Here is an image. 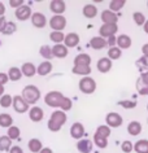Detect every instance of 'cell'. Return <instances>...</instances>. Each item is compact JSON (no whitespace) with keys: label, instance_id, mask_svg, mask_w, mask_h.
<instances>
[{"label":"cell","instance_id":"6da1fadb","mask_svg":"<svg viewBox=\"0 0 148 153\" xmlns=\"http://www.w3.org/2000/svg\"><path fill=\"white\" fill-rule=\"evenodd\" d=\"M66 120H68V117H66L65 112H62V110H55V112L51 114V117H49L47 127H48L49 131L57 132L61 130L62 126L65 125Z\"/></svg>","mask_w":148,"mask_h":153},{"label":"cell","instance_id":"7a4b0ae2","mask_svg":"<svg viewBox=\"0 0 148 153\" xmlns=\"http://www.w3.org/2000/svg\"><path fill=\"white\" fill-rule=\"evenodd\" d=\"M21 96L24 97V100L28 102L29 105L36 104L38 100L40 99V91H39V88H38L36 86L29 85V86H25V87H24Z\"/></svg>","mask_w":148,"mask_h":153},{"label":"cell","instance_id":"3957f363","mask_svg":"<svg viewBox=\"0 0 148 153\" xmlns=\"http://www.w3.org/2000/svg\"><path fill=\"white\" fill-rule=\"evenodd\" d=\"M64 97L65 96L60 91H49L44 96V102L48 106H51V108H60Z\"/></svg>","mask_w":148,"mask_h":153},{"label":"cell","instance_id":"277c9868","mask_svg":"<svg viewBox=\"0 0 148 153\" xmlns=\"http://www.w3.org/2000/svg\"><path fill=\"white\" fill-rule=\"evenodd\" d=\"M78 87L81 90V92L86 95H91L96 91V82L91 76H83V78H81V81H79Z\"/></svg>","mask_w":148,"mask_h":153},{"label":"cell","instance_id":"5b68a950","mask_svg":"<svg viewBox=\"0 0 148 153\" xmlns=\"http://www.w3.org/2000/svg\"><path fill=\"white\" fill-rule=\"evenodd\" d=\"M118 31V26L117 24H103L99 29V33H100V36L101 38H111V36H115L116 33Z\"/></svg>","mask_w":148,"mask_h":153},{"label":"cell","instance_id":"8992f818","mask_svg":"<svg viewBox=\"0 0 148 153\" xmlns=\"http://www.w3.org/2000/svg\"><path fill=\"white\" fill-rule=\"evenodd\" d=\"M105 122H107V125L111 128H117V127H120V126L122 125L123 118L121 117V114L116 113V112H112V113L107 114V117H105Z\"/></svg>","mask_w":148,"mask_h":153},{"label":"cell","instance_id":"52a82bcc","mask_svg":"<svg viewBox=\"0 0 148 153\" xmlns=\"http://www.w3.org/2000/svg\"><path fill=\"white\" fill-rule=\"evenodd\" d=\"M49 26L54 31H62L66 27V18L64 16H54L49 20Z\"/></svg>","mask_w":148,"mask_h":153},{"label":"cell","instance_id":"ba28073f","mask_svg":"<svg viewBox=\"0 0 148 153\" xmlns=\"http://www.w3.org/2000/svg\"><path fill=\"white\" fill-rule=\"evenodd\" d=\"M13 109H14V112H17V113H26L29 110V104L24 100V97L22 96H13Z\"/></svg>","mask_w":148,"mask_h":153},{"label":"cell","instance_id":"9c48e42d","mask_svg":"<svg viewBox=\"0 0 148 153\" xmlns=\"http://www.w3.org/2000/svg\"><path fill=\"white\" fill-rule=\"evenodd\" d=\"M49 9L52 13H55V16H62L66 9V4L64 0H52L49 3Z\"/></svg>","mask_w":148,"mask_h":153},{"label":"cell","instance_id":"30bf717a","mask_svg":"<svg viewBox=\"0 0 148 153\" xmlns=\"http://www.w3.org/2000/svg\"><path fill=\"white\" fill-rule=\"evenodd\" d=\"M14 16L18 21H26L29 18H31L33 13H31V8L29 5H22L21 8H18L14 10Z\"/></svg>","mask_w":148,"mask_h":153},{"label":"cell","instance_id":"8fae6325","mask_svg":"<svg viewBox=\"0 0 148 153\" xmlns=\"http://www.w3.org/2000/svg\"><path fill=\"white\" fill-rule=\"evenodd\" d=\"M70 135L73 139H77L78 141L82 140L83 135H85V127L81 122H75V123L71 125L70 127Z\"/></svg>","mask_w":148,"mask_h":153},{"label":"cell","instance_id":"7c38bea8","mask_svg":"<svg viewBox=\"0 0 148 153\" xmlns=\"http://www.w3.org/2000/svg\"><path fill=\"white\" fill-rule=\"evenodd\" d=\"M31 24H33V26H35L38 29H43V27H45V25H47V18H45L43 13L35 12V13H33V16H31Z\"/></svg>","mask_w":148,"mask_h":153},{"label":"cell","instance_id":"4fadbf2b","mask_svg":"<svg viewBox=\"0 0 148 153\" xmlns=\"http://www.w3.org/2000/svg\"><path fill=\"white\" fill-rule=\"evenodd\" d=\"M29 118L33 122H40L44 118V110L40 108V106L34 105L33 108H30L29 110Z\"/></svg>","mask_w":148,"mask_h":153},{"label":"cell","instance_id":"5bb4252c","mask_svg":"<svg viewBox=\"0 0 148 153\" xmlns=\"http://www.w3.org/2000/svg\"><path fill=\"white\" fill-rule=\"evenodd\" d=\"M112 60L109 59V57H101V59H99L97 61V64H96V68H97V70L100 71V73H108L109 70L112 69Z\"/></svg>","mask_w":148,"mask_h":153},{"label":"cell","instance_id":"9a60e30c","mask_svg":"<svg viewBox=\"0 0 148 153\" xmlns=\"http://www.w3.org/2000/svg\"><path fill=\"white\" fill-rule=\"evenodd\" d=\"M71 73L75 75H82L83 78V76H90L92 70H91V65H74Z\"/></svg>","mask_w":148,"mask_h":153},{"label":"cell","instance_id":"2e32d148","mask_svg":"<svg viewBox=\"0 0 148 153\" xmlns=\"http://www.w3.org/2000/svg\"><path fill=\"white\" fill-rule=\"evenodd\" d=\"M107 45H108V40L104 39V38H101L100 35L91 38V40H90V47L92 49H96V51L105 48Z\"/></svg>","mask_w":148,"mask_h":153},{"label":"cell","instance_id":"e0dca14e","mask_svg":"<svg viewBox=\"0 0 148 153\" xmlns=\"http://www.w3.org/2000/svg\"><path fill=\"white\" fill-rule=\"evenodd\" d=\"M101 21H103V24H117L118 16H117V13L112 12V10L105 9L101 12Z\"/></svg>","mask_w":148,"mask_h":153},{"label":"cell","instance_id":"ac0fdd59","mask_svg":"<svg viewBox=\"0 0 148 153\" xmlns=\"http://www.w3.org/2000/svg\"><path fill=\"white\" fill-rule=\"evenodd\" d=\"M68 48L65 44H55L54 47H52V52H54V56L57 57V59H65V57L68 56V53H69V51H68Z\"/></svg>","mask_w":148,"mask_h":153},{"label":"cell","instance_id":"d6986e66","mask_svg":"<svg viewBox=\"0 0 148 153\" xmlns=\"http://www.w3.org/2000/svg\"><path fill=\"white\" fill-rule=\"evenodd\" d=\"M132 44V40L131 38L126 35V34H121V35L117 36V47L121 48V49H127L130 48Z\"/></svg>","mask_w":148,"mask_h":153},{"label":"cell","instance_id":"ffe728a7","mask_svg":"<svg viewBox=\"0 0 148 153\" xmlns=\"http://www.w3.org/2000/svg\"><path fill=\"white\" fill-rule=\"evenodd\" d=\"M78 43H79V35H78L77 33H69V34H66L65 40H64V44H65L68 48L77 47Z\"/></svg>","mask_w":148,"mask_h":153},{"label":"cell","instance_id":"44dd1931","mask_svg":"<svg viewBox=\"0 0 148 153\" xmlns=\"http://www.w3.org/2000/svg\"><path fill=\"white\" fill-rule=\"evenodd\" d=\"M92 147H94V143L89 139H82L77 143V149L81 153H91Z\"/></svg>","mask_w":148,"mask_h":153},{"label":"cell","instance_id":"7402d4cb","mask_svg":"<svg viewBox=\"0 0 148 153\" xmlns=\"http://www.w3.org/2000/svg\"><path fill=\"white\" fill-rule=\"evenodd\" d=\"M52 62L51 61H43L39 64V66L36 68V74H39L40 76H45L52 71Z\"/></svg>","mask_w":148,"mask_h":153},{"label":"cell","instance_id":"603a6c76","mask_svg":"<svg viewBox=\"0 0 148 153\" xmlns=\"http://www.w3.org/2000/svg\"><path fill=\"white\" fill-rule=\"evenodd\" d=\"M21 71H22V74H24L25 76H28V78H33V76L36 74V68H35V65H34L33 62H25L21 66Z\"/></svg>","mask_w":148,"mask_h":153},{"label":"cell","instance_id":"cb8c5ba5","mask_svg":"<svg viewBox=\"0 0 148 153\" xmlns=\"http://www.w3.org/2000/svg\"><path fill=\"white\" fill-rule=\"evenodd\" d=\"M28 147H29V151L31 152V153H39L42 149H43V144H42V141L39 139H36V137H33V139L29 140Z\"/></svg>","mask_w":148,"mask_h":153},{"label":"cell","instance_id":"d4e9b609","mask_svg":"<svg viewBox=\"0 0 148 153\" xmlns=\"http://www.w3.org/2000/svg\"><path fill=\"white\" fill-rule=\"evenodd\" d=\"M127 132L130 134L131 136H138L140 132H142V125L138 121H131L130 123L127 125Z\"/></svg>","mask_w":148,"mask_h":153},{"label":"cell","instance_id":"484cf974","mask_svg":"<svg viewBox=\"0 0 148 153\" xmlns=\"http://www.w3.org/2000/svg\"><path fill=\"white\" fill-rule=\"evenodd\" d=\"M82 13L86 18H90L91 20V18H95L97 16V8L94 4H86L82 9Z\"/></svg>","mask_w":148,"mask_h":153},{"label":"cell","instance_id":"4316f807","mask_svg":"<svg viewBox=\"0 0 148 153\" xmlns=\"http://www.w3.org/2000/svg\"><path fill=\"white\" fill-rule=\"evenodd\" d=\"M13 126V118L8 113H1L0 114V127L9 128Z\"/></svg>","mask_w":148,"mask_h":153},{"label":"cell","instance_id":"83f0119b","mask_svg":"<svg viewBox=\"0 0 148 153\" xmlns=\"http://www.w3.org/2000/svg\"><path fill=\"white\" fill-rule=\"evenodd\" d=\"M22 71H21V69L20 68H16V66H12L8 70V76H9V81H12V82H17V81H20V79L22 78Z\"/></svg>","mask_w":148,"mask_h":153},{"label":"cell","instance_id":"f1b7e54d","mask_svg":"<svg viewBox=\"0 0 148 153\" xmlns=\"http://www.w3.org/2000/svg\"><path fill=\"white\" fill-rule=\"evenodd\" d=\"M134 151L136 153H148V140L140 139L134 144Z\"/></svg>","mask_w":148,"mask_h":153},{"label":"cell","instance_id":"f546056e","mask_svg":"<svg viewBox=\"0 0 148 153\" xmlns=\"http://www.w3.org/2000/svg\"><path fill=\"white\" fill-rule=\"evenodd\" d=\"M39 53H40V56L43 57V59H45V61H51L55 57L54 52H52V48L49 47V45H47V44L42 45L40 49H39Z\"/></svg>","mask_w":148,"mask_h":153},{"label":"cell","instance_id":"4dcf8cb0","mask_svg":"<svg viewBox=\"0 0 148 153\" xmlns=\"http://www.w3.org/2000/svg\"><path fill=\"white\" fill-rule=\"evenodd\" d=\"M12 149V140L8 137V135L0 136V151L1 152H8Z\"/></svg>","mask_w":148,"mask_h":153},{"label":"cell","instance_id":"1f68e13d","mask_svg":"<svg viewBox=\"0 0 148 153\" xmlns=\"http://www.w3.org/2000/svg\"><path fill=\"white\" fill-rule=\"evenodd\" d=\"M91 64V56L87 53H79L74 59V65H90Z\"/></svg>","mask_w":148,"mask_h":153},{"label":"cell","instance_id":"d6a6232c","mask_svg":"<svg viewBox=\"0 0 148 153\" xmlns=\"http://www.w3.org/2000/svg\"><path fill=\"white\" fill-rule=\"evenodd\" d=\"M65 36L66 35L62 31H51V34H49V39L55 44H62V42L65 40Z\"/></svg>","mask_w":148,"mask_h":153},{"label":"cell","instance_id":"836d02e7","mask_svg":"<svg viewBox=\"0 0 148 153\" xmlns=\"http://www.w3.org/2000/svg\"><path fill=\"white\" fill-rule=\"evenodd\" d=\"M94 144L97 145L99 148L104 149V148L108 147V139H107V137H103V136L97 135V134L95 132V134H94Z\"/></svg>","mask_w":148,"mask_h":153},{"label":"cell","instance_id":"e575fe53","mask_svg":"<svg viewBox=\"0 0 148 153\" xmlns=\"http://www.w3.org/2000/svg\"><path fill=\"white\" fill-rule=\"evenodd\" d=\"M126 4V1L125 0H112L111 3H109V10H112V12H118L121 10Z\"/></svg>","mask_w":148,"mask_h":153},{"label":"cell","instance_id":"d590c367","mask_svg":"<svg viewBox=\"0 0 148 153\" xmlns=\"http://www.w3.org/2000/svg\"><path fill=\"white\" fill-rule=\"evenodd\" d=\"M13 105V96H10L9 94H5L0 97V106L1 108H9Z\"/></svg>","mask_w":148,"mask_h":153},{"label":"cell","instance_id":"8d00e7d4","mask_svg":"<svg viewBox=\"0 0 148 153\" xmlns=\"http://www.w3.org/2000/svg\"><path fill=\"white\" fill-rule=\"evenodd\" d=\"M122 56V49L118 48V47H112V48H109V51H108V57L111 59L112 61L113 60H118L120 57Z\"/></svg>","mask_w":148,"mask_h":153},{"label":"cell","instance_id":"74e56055","mask_svg":"<svg viewBox=\"0 0 148 153\" xmlns=\"http://www.w3.org/2000/svg\"><path fill=\"white\" fill-rule=\"evenodd\" d=\"M132 20H134V22L138 26H144V24L147 22V18L142 12H134V14H132Z\"/></svg>","mask_w":148,"mask_h":153},{"label":"cell","instance_id":"f35d334b","mask_svg":"<svg viewBox=\"0 0 148 153\" xmlns=\"http://www.w3.org/2000/svg\"><path fill=\"white\" fill-rule=\"evenodd\" d=\"M7 135H8L10 140H17L21 135V130L18 128L17 126H12V127L8 128V134H7Z\"/></svg>","mask_w":148,"mask_h":153},{"label":"cell","instance_id":"ab89813d","mask_svg":"<svg viewBox=\"0 0 148 153\" xmlns=\"http://www.w3.org/2000/svg\"><path fill=\"white\" fill-rule=\"evenodd\" d=\"M96 134L108 139L109 135H111V127H109L108 125H101V126H99V127L96 128Z\"/></svg>","mask_w":148,"mask_h":153},{"label":"cell","instance_id":"60d3db41","mask_svg":"<svg viewBox=\"0 0 148 153\" xmlns=\"http://www.w3.org/2000/svg\"><path fill=\"white\" fill-rule=\"evenodd\" d=\"M16 30H17L16 22L8 21V24H7V26H5V29H4V31H3V34H4V35H12V34H14V31H16Z\"/></svg>","mask_w":148,"mask_h":153},{"label":"cell","instance_id":"b9f144b4","mask_svg":"<svg viewBox=\"0 0 148 153\" xmlns=\"http://www.w3.org/2000/svg\"><path fill=\"white\" fill-rule=\"evenodd\" d=\"M71 108H73V102H71V100L69 97H64V100L61 102V105H60V110H62V112H66V110H70Z\"/></svg>","mask_w":148,"mask_h":153},{"label":"cell","instance_id":"7bdbcfd3","mask_svg":"<svg viewBox=\"0 0 148 153\" xmlns=\"http://www.w3.org/2000/svg\"><path fill=\"white\" fill-rule=\"evenodd\" d=\"M136 66H138L140 70H148V57L147 56H142L140 59L136 61Z\"/></svg>","mask_w":148,"mask_h":153},{"label":"cell","instance_id":"ee69618b","mask_svg":"<svg viewBox=\"0 0 148 153\" xmlns=\"http://www.w3.org/2000/svg\"><path fill=\"white\" fill-rule=\"evenodd\" d=\"M121 149H122L123 153H130V152H132V149H134V144L129 140H125V141H122V144H121Z\"/></svg>","mask_w":148,"mask_h":153},{"label":"cell","instance_id":"f6af8a7d","mask_svg":"<svg viewBox=\"0 0 148 153\" xmlns=\"http://www.w3.org/2000/svg\"><path fill=\"white\" fill-rule=\"evenodd\" d=\"M118 104L125 109H134L136 106V102L135 101H130V100H122V101H120Z\"/></svg>","mask_w":148,"mask_h":153},{"label":"cell","instance_id":"bcb514c9","mask_svg":"<svg viewBox=\"0 0 148 153\" xmlns=\"http://www.w3.org/2000/svg\"><path fill=\"white\" fill-rule=\"evenodd\" d=\"M22 5H25L24 0H9V7H12V8H14V9L21 8Z\"/></svg>","mask_w":148,"mask_h":153},{"label":"cell","instance_id":"7dc6e473","mask_svg":"<svg viewBox=\"0 0 148 153\" xmlns=\"http://www.w3.org/2000/svg\"><path fill=\"white\" fill-rule=\"evenodd\" d=\"M8 81H9L8 74H7V73H0V85L4 86V85L8 83Z\"/></svg>","mask_w":148,"mask_h":153},{"label":"cell","instance_id":"c3c4849f","mask_svg":"<svg viewBox=\"0 0 148 153\" xmlns=\"http://www.w3.org/2000/svg\"><path fill=\"white\" fill-rule=\"evenodd\" d=\"M139 81L142 82L144 86H147V87H148V70H147V71H144V73H142V75H140Z\"/></svg>","mask_w":148,"mask_h":153},{"label":"cell","instance_id":"681fc988","mask_svg":"<svg viewBox=\"0 0 148 153\" xmlns=\"http://www.w3.org/2000/svg\"><path fill=\"white\" fill-rule=\"evenodd\" d=\"M108 45H109V48L117 47V38H116V35H115V36L108 38Z\"/></svg>","mask_w":148,"mask_h":153},{"label":"cell","instance_id":"f907efd6","mask_svg":"<svg viewBox=\"0 0 148 153\" xmlns=\"http://www.w3.org/2000/svg\"><path fill=\"white\" fill-rule=\"evenodd\" d=\"M7 24H8L7 18H5V17H0V33H1V34H3V31H4Z\"/></svg>","mask_w":148,"mask_h":153},{"label":"cell","instance_id":"816d5d0a","mask_svg":"<svg viewBox=\"0 0 148 153\" xmlns=\"http://www.w3.org/2000/svg\"><path fill=\"white\" fill-rule=\"evenodd\" d=\"M9 153H24V149L21 147H18V145H13L12 149L9 151Z\"/></svg>","mask_w":148,"mask_h":153},{"label":"cell","instance_id":"f5cc1de1","mask_svg":"<svg viewBox=\"0 0 148 153\" xmlns=\"http://www.w3.org/2000/svg\"><path fill=\"white\" fill-rule=\"evenodd\" d=\"M4 13H5V5L3 1H0V17H4Z\"/></svg>","mask_w":148,"mask_h":153},{"label":"cell","instance_id":"db71d44e","mask_svg":"<svg viewBox=\"0 0 148 153\" xmlns=\"http://www.w3.org/2000/svg\"><path fill=\"white\" fill-rule=\"evenodd\" d=\"M142 52H143V56H147V57H148V43H147V44H143Z\"/></svg>","mask_w":148,"mask_h":153},{"label":"cell","instance_id":"11a10c76","mask_svg":"<svg viewBox=\"0 0 148 153\" xmlns=\"http://www.w3.org/2000/svg\"><path fill=\"white\" fill-rule=\"evenodd\" d=\"M39 153H54V152H52V149H51V148H47V147H45V148L42 149Z\"/></svg>","mask_w":148,"mask_h":153},{"label":"cell","instance_id":"9f6ffc18","mask_svg":"<svg viewBox=\"0 0 148 153\" xmlns=\"http://www.w3.org/2000/svg\"><path fill=\"white\" fill-rule=\"evenodd\" d=\"M143 29H144V33H146V34H148V20H147V22H146V24H144Z\"/></svg>","mask_w":148,"mask_h":153},{"label":"cell","instance_id":"6f0895ef","mask_svg":"<svg viewBox=\"0 0 148 153\" xmlns=\"http://www.w3.org/2000/svg\"><path fill=\"white\" fill-rule=\"evenodd\" d=\"M3 95H5V94H4V86L0 85V97H1Z\"/></svg>","mask_w":148,"mask_h":153},{"label":"cell","instance_id":"680465c9","mask_svg":"<svg viewBox=\"0 0 148 153\" xmlns=\"http://www.w3.org/2000/svg\"><path fill=\"white\" fill-rule=\"evenodd\" d=\"M147 110H148V105H147Z\"/></svg>","mask_w":148,"mask_h":153},{"label":"cell","instance_id":"91938a15","mask_svg":"<svg viewBox=\"0 0 148 153\" xmlns=\"http://www.w3.org/2000/svg\"><path fill=\"white\" fill-rule=\"evenodd\" d=\"M147 95H148V91H147Z\"/></svg>","mask_w":148,"mask_h":153},{"label":"cell","instance_id":"94428289","mask_svg":"<svg viewBox=\"0 0 148 153\" xmlns=\"http://www.w3.org/2000/svg\"><path fill=\"white\" fill-rule=\"evenodd\" d=\"M147 7H148V3H147Z\"/></svg>","mask_w":148,"mask_h":153},{"label":"cell","instance_id":"6125c7cd","mask_svg":"<svg viewBox=\"0 0 148 153\" xmlns=\"http://www.w3.org/2000/svg\"><path fill=\"white\" fill-rule=\"evenodd\" d=\"M147 122H148V118H147Z\"/></svg>","mask_w":148,"mask_h":153}]
</instances>
